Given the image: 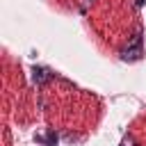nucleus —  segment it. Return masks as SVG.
Listing matches in <instances>:
<instances>
[{
  "label": "nucleus",
  "instance_id": "obj_1",
  "mask_svg": "<svg viewBox=\"0 0 146 146\" xmlns=\"http://www.w3.org/2000/svg\"><path fill=\"white\" fill-rule=\"evenodd\" d=\"M139 5H144V0H139Z\"/></svg>",
  "mask_w": 146,
  "mask_h": 146
}]
</instances>
